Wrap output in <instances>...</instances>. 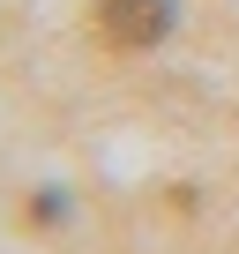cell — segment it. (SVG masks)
<instances>
[{
    "mask_svg": "<svg viewBox=\"0 0 239 254\" xmlns=\"http://www.w3.org/2000/svg\"><path fill=\"white\" fill-rule=\"evenodd\" d=\"M172 15H179L172 0H97V38L120 53H142L172 30Z\"/></svg>",
    "mask_w": 239,
    "mask_h": 254,
    "instance_id": "6da1fadb",
    "label": "cell"
},
{
    "mask_svg": "<svg viewBox=\"0 0 239 254\" xmlns=\"http://www.w3.org/2000/svg\"><path fill=\"white\" fill-rule=\"evenodd\" d=\"M30 217H38V224H53V217H67V194H53V187H45V194L30 202Z\"/></svg>",
    "mask_w": 239,
    "mask_h": 254,
    "instance_id": "7a4b0ae2",
    "label": "cell"
}]
</instances>
